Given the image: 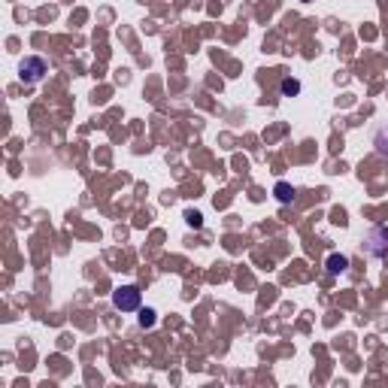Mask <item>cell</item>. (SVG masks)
Listing matches in <instances>:
<instances>
[{"label": "cell", "mask_w": 388, "mask_h": 388, "mask_svg": "<svg viewBox=\"0 0 388 388\" xmlns=\"http://www.w3.org/2000/svg\"><path fill=\"white\" fill-rule=\"evenodd\" d=\"M46 73H49V67H46V61L36 58V55H27V58H22V64H18V76H22V82H27V85L40 82Z\"/></svg>", "instance_id": "obj_1"}, {"label": "cell", "mask_w": 388, "mask_h": 388, "mask_svg": "<svg viewBox=\"0 0 388 388\" xmlns=\"http://www.w3.org/2000/svg\"><path fill=\"white\" fill-rule=\"evenodd\" d=\"M113 303H116V310H122V312L140 310V289H137V285H118L113 291Z\"/></svg>", "instance_id": "obj_2"}, {"label": "cell", "mask_w": 388, "mask_h": 388, "mask_svg": "<svg viewBox=\"0 0 388 388\" xmlns=\"http://www.w3.org/2000/svg\"><path fill=\"white\" fill-rule=\"evenodd\" d=\"M346 267H349L346 255H328V273H343Z\"/></svg>", "instance_id": "obj_3"}, {"label": "cell", "mask_w": 388, "mask_h": 388, "mask_svg": "<svg viewBox=\"0 0 388 388\" xmlns=\"http://www.w3.org/2000/svg\"><path fill=\"white\" fill-rule=\"evenodd\" d=\"M279 88H282V97H294V95H298V91H300V82H298V79H289V76H285Z\"/></svg>", "instance_id": "obj_4"}, {"label": "cell", "mask_w": 388, "mask_h": 388, "mask_svg": "<svg viewBox=\"0 0 388 388\" xmlns=\"http://www.w3.org/2000/svg\"><path fill=\"white\" fill-rule=\"evenodd\" d=\"M276 198H279L282 203H289V200H294V188L285 186V182H279V186H276Z\"/></svg>", "instance_id": "obj_5"}, {"label": "cell", "mask_w": 388, "mask_h": 388, "mask_svg": "<svg viewBox=\"0 0 388 388\" xmlns=\"http://www.w3.org/2000/svg\"><path fill=\"white\" fill-rule=\"evenodd\" d=\"M155 325V310H140V328H152Z\"/></svg>", "instance_id": "obj_6"}]
</instances>
